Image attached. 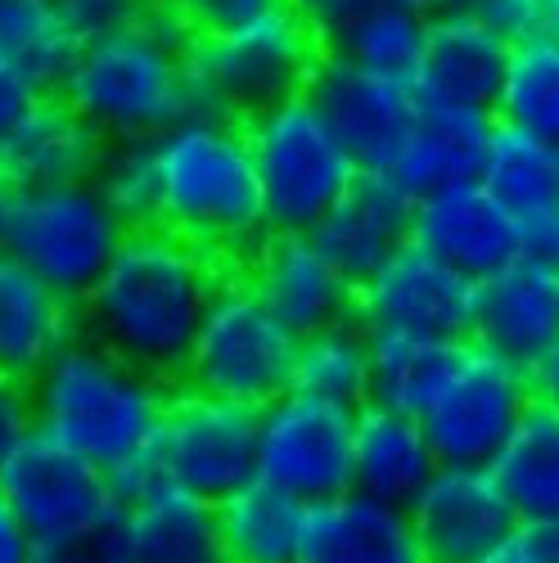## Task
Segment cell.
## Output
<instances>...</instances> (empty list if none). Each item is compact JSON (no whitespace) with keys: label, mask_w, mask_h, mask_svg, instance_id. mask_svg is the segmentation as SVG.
<instances>
[{"label":"cell","mask_w":559,"mask_h":563,"mask_svg":"<svg viewBox=\"0 0 559 563\" xmlns=\"http://www.w3.org/2000/svg\"><path fill=\"white\" fill-rule=\"evenodd\" d=\"M221 285L226 266L167 225L127 230L100 285L77 307L81 334L154 379L180 384L199 324Z\"/></svg>","instance_id":"1"},{"label":"cell","mask_w":559,"mask_h":563,"mask_svg":"<svg viewBox=\"0 0 559 563\" xmlns=\"http://www.w3.org/2000/svg\"><path fill=\"white\" fill-rule=\"evenodd\" d=\"M154 145L163 176L158 225L190 240L221 266L249 262L271 234V221L244 122L190 113Z\"/></svg>","instance_id":"2"},{"label":"cell","mask_w":559,"mask_h":563,"mask_svg":"<svg viewBox=\"0 0 559 563\" xmlns=\"http://www.w3.org/2000/svg\"><path fill=\"white\" fill-rule=\"evenodd\" d=\"M167 401L172 384L135 369L86 334L32 379L36 433L55 438L105 474L154 446Z\"/></svg>","instance_id":"3"},{"label":"cell","mask_w":559,"mask_h":563,"mask_svg":"<svg viewBox=\"0 0 559 563\" xmlns=\"http://www.w3.org/2000/svg\"><path fill=\"white\" fill-rule=\"evenodd\" d=\"M320 59V32L289 5H275L240 27L204 32L185 51L190 113L249 122L275 104L307 96Z\"/></svg>","instance_id":"4"},{"label":"cell","mask_w":559,"mask_h":563,"mask_svg":"<svg viewBox=\"0 0 559 563\" xmlns=\"http://www.w3.org/2000/svg\"><path fill=\"white\" fill-rule=\"evenodd\" d=\"M59 96L105 140H158L190 118L185 51L135 19L131 27L81 45Z\"/></svg>","instance_id":"5"},{"label":"cell","mask_w":559,"mask_h":563,"mask_svg":"<svg viewBox=\"0 0 559 563\" xmlns=\"http://www.w3.org/2000/svg\"><path fill=\"white\" fill-rule=\"evenodd\" d=\"M253 167L262 180L271 234H311L348 185L361 176L357 158L325 122L311 96L275 104L244 122Z\"/></svg>","instance_id":"6"},{"label":"cell","mask_w":559,"mask_h":563,"mask_svg":"<svg viewBox=\"0 0 559 563\" xmlns=\"http://www.w3.org/2000/svg\"><path fill=\"white\" fill-rule=\"evenodd\" d=\"M294 356L298 334L253 294L244 275H226L199 324L180 388L262 410L294 388Z\"/></svg>","instance_id":"7"},{"label":"cell","mask_w":559,"mask_h":563,"mask_svg":"<svg viewBox=\"0 0 559 563\" xmlns=\"http://www.w3.org/2000/svg\"><path fill=\"white\" fill-rule=\"evenodd\" d=\"M122 240L127 225L90 180L36 185V190H19L6 253L23 262L41 285H51L59 298L81 307L118 257Z\"/></svg>","instance_id":"8"},{"label":"cell","mask_w":559,"mask_h":563,"mask_svg":"<svg viewBox=\"0 0 559 563\" xmlns=\"http://www.w3.org/2000/svg\"><path fill=\"white\" fill-rule=\"evenodd\" d=\"M357 410L285 393L257 410V478L303 505L352 492Z\"/></svg>","instance_id":"9"},{"label":"cell","mask_w":559,"mask_h":563,"mask_svg":"<svg viewBox=\"0 0 559 563\" xmlns=\"http://www.w3.org/2000/svg\"><path fill=\"white\" fill-rule=\"evenodd\" d=\"M172 487L221 505L257 478V410L172 388L154 438Z\"/></svg>","instance_id":"10"},{"label":"cell","mask_w":559,"mask_h":563,"mask_svg":"<svg viewBox=\"0 0 559 563\" xmlns=\"http://www.w3.org/2000/svg\"><path fill=\"white\" fill-rule=\"evenodd\" d=\"M533 374L509 365L470 343V356L460 361L451 384L425 410V433L438 451V464L460 468H492L519 419L533 410Z\"/></svg>","instance_id":"11"},{"label":"cell","mask_w":559,"mask_h":563,"mask_svg":"<svg viewBox=\"0 0 559 563\" xmlns=\"http://www.w3.org/2000/svg\"><path fill=\"white\" fill-rule=\"evenodd\" d=\"M474 294V279H464L419 244H406L357 285V320L365 334L470 343Z\"/></svg>","instance_id":"12"},{"label":"cell","mask_w":559,"mask_h":563,"mask_svg":"<svg viewBox=\"0 0 559 563\" xmlns=\"http://www.w3.org/2000/svg\"><path fill=\"white\" fill-rule=\"evenodd\" d=\"M0 492H6L36 545L64 541L118 509L105 468L86 464L81 455L36 429L0 464Z\"/></svg>","instance_id":"13"},{"label":"cell","mask_w":559,"mask_h":563,"mask_svg":"<svg viewBox=\"0 0 559 563\" xmlns=\"http://www.w3.org/2000/svg\"><path fill=\"white\" fill-rule=\"evenodd\" d=\"M307 96L316 100V109L335 126L361 172L388 176L419 118V96L410 81H388L325 55Z\"/></svg>","instance_id":"14"},{"label":"cell","mask_w":559,"mask_h":563,"mask_svg":"<svg viewBox=\"0 0 559 563\" xmlns=\"http://www.w3.org/2000/svg\"><path fill=\"white\" fill-rule=\"evenodd\" d=\"M406 514L425 563H483L505 537L524 528L505 492L496 487L492 468L460 464H442Z\"/></svg>","instance_id":"15"},{"label":"cell","mask_w":559,"mask_h":563,"mask_svg":"<svg viewBox=\"0 0 559 563\" xmlns=\"http://www.w3.org/2000/svg\"><path fill=\"white\" fill-rule=\"evenodd\" d=\"M244 279L298 339L357 320V285L311 234H266Z\"/></svg>","instance_id":"16"},{"label":"cell","mask_w":559,"mask_h":563,"mask_svg":"<svg viewBox=\"0 0 559 563\" xmlns=\"http://www.w3.org/2000/svg\"><path fill=\"white\" fill-rule=\"evenodd\" d=\"M410 244L434 253L464 279H474V285H483V279L524 257L519 221L505 212V203L483 180H464L419 199L410 221Z\"/></svg>","instance_id":"17"},{"label":"cell","mask_w":559,"mask_h":563,"mask_svg":"<svg viewBox=\"0 0 559 563\" xmlns=\"http://www.w3.org/2000/svg\"><path fill=\"white\" fill-rule=\"evenodd\" d=\"M470 343L519 365L537 369L559 347V279L555 266L537 257H519L474 294V324Z\"/></svg>","instance_id":"18"},{"label":"cell","mask_w":559,"mask_h":563,"mask_svg":"<svg viewBox=\"0 0 559 563\" xmlns=\"http://www.w3.org/2000/svg\"><path fill=\"white\" fill-rule=\"evenodd\" d=\"M509 51H515V45L501 32H492L470 5L429 19L425 59H419V73H415L419 104L496 113Z\"/></svg>","instance_id":"19"},{"label":"cell","mask_w":559,"mask_h":563,"mask_svg":"<svg viewBox=\"0 0 559 563\" xmlns=\"http://www.w3.org/2000/svg\"><path fill=\"white\" fill-rule=\"evenodd\" d=\"M496 135V118L479 109H447V104H419V118L406 135L397 163L388 167V180L419 203L451 185L479 180L487 150Z\"/></svg>","instance_id":"20"},{"label":"cell","mask_w":559,"mask_h":563,"mask_svg":"<svg viewBox=\"0 0 559 563\" xmlns=\"http://www.w3.org/2000/svg\"><path fill=\"white\" fill-rule=\"evenodd\" d=\"M105 145L109 140L90 126L59 90H45L6 135V145H0V167L14 176L19 190H36V185H77V180L96 176Z\"/></svg>","instance_id":"21"},{"label":"cell","mask_w":559,"mask_h":563,"mask_svg":"<svg viewBox=\"0 0 559 563\" xmlns=\"http://www.w3.org/2000/svg\"><path fill=\"white\" fill-rule=\"evenodd\" d=\"M410 221H415V203L388 176L361 172L348 185V195L320 217L311 240L335 257V266L352 285H361V279L375 275L397 249L410 244Z\"/></svg>","instance_id":"22"},{"label":"cell","mask_w":559,"mask_h":563,"mask_svg":"<svg viewBox=\"0 0 559 563\" xmlns=\"http://www.w3.org/2000/svg\"><path fill=\"white\" fill-rule=\"evenodd\" d=\"M73 339H81V311L51 285L0 253V379L28 384Z\"/></svg>","instance_id":"23"},{"label":"cell","mask_w":559,"mask_h":563,"mask_svg":"<svg viewBox=\"0 0 559 563\" xmlns=\"http://www.w3.org/2000/svg\"><path fill=\"white\" fill-rule=\"evenodd\" d=\"M438 451L415 415L365 401L357 410V438H352V492L410 509L438 474Z\"/></svg>","instance_id":"24"},{"label":"cell","mask_w":559,"mask_h":563,"mask_svg":"<svg viewBox=\"0 0 559 563\" xmlns=\"http://www.w3.org/2000/svg\"><path fill=\"white\" fill-rule=\"evenodd\" d=\"M298 563H425L410 514L361 492L307 505Z\"/></svg>","instance_id":"25"},{"label":"cell","mask_w":559,"mask_h":563,"mask_svg":"<svg viewBox=\"0 0 559 563\" xmlns=\"http://www.w3.org/2000/svg\"><path fill=\"white\" fill-rule=\"evenodd\" d=\"M226 563H298L307 505L262 478L217 505Z\"/></svg>","instance_id":"26"},{"label":"cell","mask_w":559,"mask_h":563,"mask_svg":"<svg viewBox=\"0 0 559 563\" xmlns=\"http://www.w3.org/2000/svg\"><path fill=\"white\" fill-rule=\"evenodd\" d=\"M131 563H226L217 505L180 487L127 509Z\"/></svg>","instance_id":"27"},{"label":"cell","mask_w":559,"mask_h":563,"mask_svg":"<svg viewBox=\"0 0 559 563\" xmlns=\"http://www.w3.org/2000/svg\"><path fill=\"white\" fill-rule=\"evenodd\" d=\"M464 356H470V343L370 334V401L425 419Z\"/></svg>","instance_id":"28"},{"label":"cell","mask_w":559,"mask_h":563,"mask_svg":"<svg viewBox=\"0 0 559 563\" xmlns=\"http://www.w3.org/2000/svg\"><path fill=\"white\" fill-rule=\"evenodd\" d=\"M492 478L505 492L519 523H550L559 519V415L537 406L519 419L501 455L492 460Z\"/></svg>","instance_id":"29"},{"label":"cell","mask_w":559,"mask_h":563,"mask_svg":"<svg viewBox=\"0 0 559 563\" xmlns=\"http://www.w3.org/2000/svg\"><path fill=\"white\" fill-rule=\"evenodd\" d=\"M425 36H429L425 14L397 5V0H370L357 19H348L335 36H325V55L361 73L415 86L419 59H425Z\"/></svg>","instance_id":"30"},{"label":"cell","mask_w":559,"mask_h":563,"mask_svg":"<svg viewBox=\"0 0 559 563\" xmlns=\"http://www.w3.org/2000/svg\"><path fill=\"white\" fill-rule=\"evenodd\" d=\"M479 180L505 203V212L519 225L546 212H559V145L496 122Z\"/></svg>","instance_id":"31"},{"label":"cell","mask_w":559,"mask_h":563,"mask_svg":"<svg viewBox=\"0 0 559 563\" xmlns=\"http://www.w3.org/2000/svg\"><path fill=\"white\" fill-rule=\"evenodd\" d=\"M316 401L361 410L370 401V334L361 320L330 324L320 334L298 339L294 356V388Z\"/></svg>","instance_id":"32"},{"label":"cell","mask_w":559,"mask_h":563,"mask_svg":"<svg viewBox=\"0 0 559 563\" xmlns=\"http://www.w3.org/2000/svg\"><path fill=\"white\" fill-rule=\"evenodd\" d=\"M492 118L509 131L559 145V36L537 32L509 51V68Z\"/></svg>","instance_id":"33"},{"label":"cell","mask_w":559,"mask_h":563,"mask_svg":"<svg viewBox=\"0 0 559 563\" xmlns=\"http://www.w3.org/2000/svg\"><path fill=\"white\" fill-rule=\"evenodd\" d=\"M81 41L59 23L51 0H0V59L19 64L41 90H59Z\"/></svg>","instance_id":"34"},{"label":"cell","mask_w":559,"mask_h":563,"mask_svg":"<svg viewBox=\"0 0 559 563\" xmlns=\"http://www.w3.org/2000/svg\"><path fill=\"white\" fill-rule=\"evenodd\" d=\"M127 230H145L163 221V176L154 140H109L105 158L90 176Z\"/></svg>","instance_id":"35"},{"label":"cell","mask_w":559,"mask_h":563,"mask_svg":"<svg viewBox=\"0 0 559 563\" xmlns=\"http://www.w3.org/2000/svg\"><path fill=\"white\" fill-rule=\"evenodd\" d=\"M36 563H131V528L127 509H109L100 523H90L64 541L36 545Z\"/></svg>","instance_id":"36"},{"label":"cell","mask_w":559,"mask_h":563,"mask_svg":"<svg viewBox=\"0 0 559 563\" xmlns=\"http://www.w3.org/2000/svg\"><path fill=\"white\" fill-rule=\"evenodd\" d=\"M59 23L86 45V41H96V36H109L118 27H131L140 19V0H51Z\"/></svg>","instance_id":"37"},{"label":"cell","mask_w":559,"mask_h":563,"mask_svg":"<svg viewBox=\"0 0 559 563\" xmlns=\"http://www.w3.org/2000/svg\"><path fill=\"white\" fill-rule=\"evenodd\" d=\"M167 487H172V478H167L163 460L154 455V446L140 451V455H131L127 464H118L113 474H109V492H113V500H118L122 509L145 505L150 496H158V492H167Z\"/></svg>","instance_id":"38"},{"label":"cell","mask_w":559,"mask_h":563,"mask_svg":"<svg viewBox=\"0 0 559 563\" xmlns=\"http://www.w3.org/2000/svg\"><path fill=\"white\" fill-rule=\"evenodd\" d=\"M470 10L509 45L546 32V0H470Z\"/></svg>","instance_id":"39"},{"label":"cell","mask_w":559,"mask_h":563,"mask_svg":"<svg viewBox=\"0 0 559 563\" xmlns=\"http://www.w3.org/2000/svg\"><path fill=\"white\" fill-rule=\"evenodd\" d=\"M180 10V19L190 23L199 36L204 32H226V27H240L275 5H285V0H172Z\"/></svg>","instance_id":"40"},{"label":"cell","mask_w":559,"mask_h":563,"mask_svg":"<svg viewBox=\"0 0 559 563\" xmlns=\"http://www.w3.org/2000/svg\"><path fill=\"white\" fill-rule=\"evenodd\" d=\"M36 429L32 419V388L14 384V379H0V464L14 455V446Z\"/></svg>","instance_id":"41"},{"label":"cell","mask_w":559,"mask_h":563,"mask_svg":"<svg viewBox=\"0 0 559 563\" xmlns=\"http://www.w3.org/2000/svg\"><path fill=\"white\" fill-rule=\"evenodd\" d=\"M45 96V90L10 59H0V145H6V135L14 131V122Z\"/></svg>","instance_id":"42"},{"label":"cell","mask_w":559,"mask_h":563,"mask_svg":"<svg viewBox=\"0 0 559 563\" xmlns=\"http://www.w3.org/2000/svg\"><path fill=\"white\" fill-rule=\"evenodd\" d=\"M285 5L298 10V14L320 32V41H325V36H335L348 19H357V14L370 5V0H285Z\"/></svg>","instance_id":"43"},{"label":"cell","mask_w":559,"mask_h":563,"mask_svg":"<svg viewBox=\"0 0 559 563\" xmlns=\"http://www.w3.org/2000/svg\"><path fill=\"white\" fill-rule=\"evenodd\" d=\"M0 563H36V541L0 492Z\"/></svg>","instance_id":"44"},{"label":"cell","mask_w":559,"mask_h":563,"mask_svg":"<svg viewBox=\"0 0 559 563\" xmlns=\"http://www.w3.org/2000/svg\"><path fill=\"white\" fill-rule=\"evenodd\" d=\"M483 563H546V554H541V545H537V537L528 532V528H519L515 537H505Z\"/></svg>","instance_id":"45"},{"label":"cell","mask_w":559,"mask_h":563,"mask_svg":"<svg viewBox=\"0 0 559 563\" xmlns=\"http://www.w3.org/2000/svg\"><path fill=\"white\" fill-rule=\"evenodd\" d=\"M533 397H537V406L559 415V347L533 369Z\"/></svg>","instance_id":"46"},{"label":"cell","mask_w":559,"mask_h":563,"mask_svg":"<svg viewBox=\"0 0 559 563\" xmlns=\"http://www.w3.org/2000/svg\"><path fill=\"white\" fill-rule=\"evenodd\" d=\"M14 208H19V185H14V176L6 167H0V253H6V240H10Z\"/></svg>","instance_id":"47"},{"label":"cell","mask_w":559,"mask_h":563,"mask_svg":"<svg viewBox=\"0 0 559 563\" xmlns=\"http://www.w3.org/2000/svg\"><path fill=\"white\" fill-rule=\"evenodd\" d=\"M528 532L537 537V545H541L546 563H559V519H550V523H533Z\"/></svg>","instance_id":"48"},{"label":"cell","mask_w":559,"mask_h":563,"mask_svg":"<svg viewBox=\"0 0 559 563\" xmlns=\"http://www.w3.org/2000/svg\"><path fill=\"white\" fill-rule=\"evenodd\" d=\"M397 5L415 10V14H425V19H438L447 10H460V5H470V0H397Z\"/></svg>","instance_id":"49"},{"label":"cell","mask_w":559,"mask_h":563,"mask_svg":"<svg viewBox=\"0 0 559 563\" xmlns=\"http://www.w3.org/2000/svg\"><path fill=\"white\" fill-rule=\"evenodd\" d=\"M546 32L559 36V0H546Z\"/></svg>","instance_id":"50"},{"label":"cell","mask_w":559,"mask_h":563,"mask_svg":"<svg viewBox=\"0 0 559 563\" xmlns=\"http://www.w3.org/2000/svg\"><path fill=\"white\" fill-rule=\"evenodd\" d=\"M140 5H167V0H140Z\"/></svg>","instance_id":"51"},{"label":"cell","mask_w":559,"mask_h":563,"mask_svg":"<svg viewBox=\"0 0 559 563\" xmlns=\"http://www.w3.org/2000/svg\"><path fill=\"white\" fill-rule=\"evenodd\" d=\"M555 279H559V262H555Z\"/></svg>","instance_id":"52"}]
</instances>
